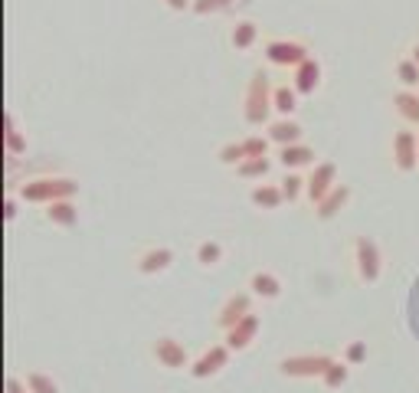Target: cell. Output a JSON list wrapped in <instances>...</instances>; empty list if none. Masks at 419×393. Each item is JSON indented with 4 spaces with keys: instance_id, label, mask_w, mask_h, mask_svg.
I'll use <instances>...</instances> for the list:
<instances>
[{
    "instance_id": "d4e9b609",
    "label": "cell",
    "mask_w": 419,
    "mask_h": 393,
    "mask_svg": "<svg viewBox=\"0 0 419 393\" xmlns=\"http://www.w3.org/2000/svg\"><path fill=\"white\" fill-rule=\"evenodd\" d=\"M397 79H400L403 82V89H413V92H416L419 89V63L416 59H400V63H397Z\"/></svg>"
},
{
    "instance_id": "1f68e13d",
    "label": "cell",
    "mask_w": 419,
    "mask_h": 393,
    "mask_svg": "<svg viewBox=\"0 0 419 393\" xmlns=\"http://www.w3.org/2000/svg\"><path fill=\"white\" fill-rule=\"evenodd\" d=\"M233 0H193V13H200V17H207V13H219V10H226Z\"/></svg>"
},
{
    "instance_id": "7c38bea8",
    "label": "cell",
    "mask_w": 419,
    "mask_h": 393,
    "mask_svg": "<svg viewBox=\"0 0 419 393\" xmlns=\"http://www.w3.org/2000/svg\"><path fill=\"white\" fill-rule=\"evenodd\" d=\"M174 262V252L167 246H151V250H144L138 259H134V269L141 272V276H157V272H167Z\"/></svg>"
},
{
    "instance_id": "5b68a950",
    "label": "cell",
    "mask_w": 419,
    "mask_h": 393,
    "mask_svg": "<svg viewBox=\"0 0 419 393\" xmlns=\"http://www.w3.org/2000/svg\"><path fill=\"white\" fill-rule=\"evenodd\" d=\"M266 59L272 66H285V69H298L305 59H311L308 46L302 39H269L266 43Z\"/></svg>"
},
{
    "instance_id": "5bb4252c",
    "label": "cell",
    "mask_w": 419,
    "mask_h": 393,
    "mask_svg": "<svg viewBox=\"0 0 419 393\" xmlns=\"http://www.w3.org/2000/svg\"><path fill=\"white\" fill-rule=\"evenodd\" d=\"M43 217H46L53 226H63V230H72L79 223V207L72 203V197L69 200H53L46 203V210H43Z\"/></svg>"
},
{
    "instance_id": "8992f818",
    "label": "cell",
    "mask_w": 419,
    "mask_h": 393,
    "mask_svg": "<svg viewBox=\"0 0 419 393\" xmlns=\"http://www.w3.org/2000/svg\"><path fill=\"white\" fill-rule=\"evenodd\" d=\"M337 187V167H334L331 161H321V164H314L311 174L305 177V197L311 207H318V203L328 197V193Z\"/></svg>"
},
{
    "instance_id": "7402d4cb",
    "label": "cell",
    "mask_w": 419,
    "mask_h": 393,
    "mask_svg": "<svg viewBox=\"0 0 419 393\" xmlns=\"http://www.w3.org/2000/svg\"><path fill=\"white\" fill-rule=\"evenodd\" d=\"M269 171H272V157H246L236 167L243 181H262V177H269Z\"/></svg>"
},
{
    "instance_id": "d590c367",
    "label": "cell",
    "mask_w": 419,
    "mask_h": 393,
    "mask_svg": "<svg viewBox=\"0 0 419 393\" xmlns=\"http://www.w3.org/2000/svg\"><path fill=\"white\" fill-rule=\"evenodd\" d=\"M4 217H7V220H13V217H17V203H13V200H7V210H4Z\"/></svg>"
},
{
    "instance_id": "cb8c5ba5",
    "label": "cell",
    "mask_w": 419,
    "mask_h": 393,
    "mask_svg": "<svg viewBox=\"0 0 419 393\" xmlns=\"http://www.w3.org/2000/svg\"><path fill=\"white\" fill-rule=\"evenodd\" d=\"M347 377H351V364H347V361H334V364L324 371L321 384L328 387V390H341V387L347 384Z\"/></svg>"
},
{
    "instance_id": "83f0119b",
    "label": "cell",
    "mask_w": 419,
    "mask_h": 393,
    "mask_svg": "<svg viewBox=\"0 0 419 393\" xmlns=\"http://www.w3.org/2000/svg\"><path fill=\"white\" fill-rule=\"evenodd\" d=\"M4 141H7V154H10V157L27 154V141H23V134L17 131V125H13V115H10V112H7V131H4Z\"/></svg>"
},
{
    "instance_id": "ba28073f",
    "label": "cell",
    "mask_w": 419,
    "mask_h": 393,
    "mask_svg": "<svg viewBox=\"0 0 419 393\" xmlns=\"http://www.w3.org/2000/svg\"><path fill=\"white\" fill-rule=\"evenodd\" d=\"M151 354H154V361H157L161 367H167V371H183V367L193 364L191 354H187V347H183L181 341L167 337V335H161L157 341H154V344H151Z\"/></svg>"
},
{
    "instance_id": "8d00e7d4",
    "label": "cell",
    "mask_w": 419,
    "mask_h": 393,
    "mask_svg": "<svg viewBox=\"0 0 419 393\" xmlns=\"http://www.w3.org/2000/svg\"><path fill=\"white\" fill-rule=\"evenodd\" d=\"M410 53H413V59H416V63H419V43H416V46L410 49Z\"/></svg>"
},
{
    "instance_id": "603a6c76",
    "label": "cell",
    "mask_w": 419,
    "mask_h": 393,
    "mask_svg": "<svg viewBox=\"0 0 419 393\" xmlns=\"http://www.w3.org/2000/svg\"><path fill=\"white\" fill-rule=\"evenodd\" d=\"M298 108V89L295 86H276V112L282 118H292Z\"/></svg>"
},
{
    "instance_id": "484cf974",
    "label": "cell",
    "mask_w": 419,
    "mask_h": 393,
    "mask_svg": "<svg viewBox=\"0 0 419 393\" xmlns=\"http://www.w3.org/2000/svg\"><path fill=\"white\" fill-rule=\"evenodd\" d=\"M197 262L207 269L219 266V262H223V246H219L217 240H203L200 246H197Z\"/></svg>"
},
{
    "instance_id": "4fadbf2b",
    "label": "cell",
    "mask_w": 419,
    "mask_h": 393,
    "mask_svg": "<svg viewBox=\"0 0 419 393\" xmlns=\"http://www.w3.org/2000/svg\"><path fill=\"white\" fill-rule=\"evenodd\" d=\"M295 76H292V86L298 89V96H314L318 86H321V63L318 59H305L298 69H292Z\"/></svg>"
},
{
    "instance_id": "8fae6325",
    "label": "cell",
    "mask_w": 419,
    "mask_h": 393,
    "mask_svg": "<svg viewBox=\"0 0 419 393\" xmlns=\"http://www.w3.org/2000/svg\"><path fill=\"white\" fill-rule=\"evenodd\" d=\"M259 328H262L259 315H246L236 328H229V331H223V335H226V337H223V344H226L229 351H246V347H252V341H256Z\"/></svg>"
},
{
    "instance_id": "836d02e7",
    "label": "cell",
    "mask_w": 419,
    "mask_h": 393,
    "mask_svg": "<svg viewBox=\"0 0 419 393\" xmlns=\"http://www.w3.org/2000/svg\"><path fill=\"white\" fill-rule=\"evenodd\" d=\"M7 393H30V387L23 380H17V377H7Z\"/></svg>"
},
{
    "instance_id": "d6a6232c",
    "label": "cell",
    "mask_w": 419,
    "mask_h": 393,
    "mask_svg": "<svg viewBox=\"0 0 419 393\" xmlns=\"http://www.w3.org/2000/svg\"><path fill=\"white\" fill-rule=\"evenodd\" d=\"M344 361L347 364H361V361H367V341H351L347 344V351H344Z\"/></svg>"
},
{
    "instance_id": "6da1fadb",
    "label": "cell",
    "mask_w": 419,
    "mask_h": 393,
    "mask_svg": "<svg viewBox=\"0 0 419 393\" xmlns=\"http://www.w3.org/2000/svg\"><path fill=\"white\" fill-rule=\"evenodd\" d=\"M276 112V89L269 82V72L256 69L249 76V86H246V98H243V118L246 125H266L269 115Z\"/></svg>"
},
{
    "instance_id": "9a60e30c",
    "label": "cell",
    "mask_w": 419,
    "mask_h": 393,
    "mask_svg": "<svg viewBox=\"0 0 419 393\" xmlns=\"http://www.w3.org/2000/svg\"><path fill=\"white\" fill-rule=\"evenodd\" d=\"M269 141L278 144V148H288V144H298L302 141V125H298L295 118H276V122H269Z\"/></svg>"
},
{
    "instance_id": "9c48e42d",
    "label": "cell",
    "mask_w": 419,
    "mask_h": 393,
    "mask_svg": "<svg viewBox=\"0 0 419 393\" xmlns=\"http://www.w3.org/2000/svg\"><path fill=\"white\" fill-rule=\"evenodd\" d=\"M246 315H252V292H233V295L219 305L217 325L223 328V331H229V328H236Z\"/></svg>"
},
{
    "instance_id": "277c9868",
    "label": "cell",
    "mask_w": 419,
    "mask_h": 393,
    "mask_svg": "<svg viewBox=\"0 0 419 393\" xmlns=\"http://www.w3.org/2000/svg\"><path fill=\"white\" fill-rule=\"evenodd\" d=\"M354 269H357V278L373 285L383 272V256H380V246L370 240V236H357L354 240Z\"/></svg>"
},
{
    "instance_id": "2e32d148",
    "label": "cell",
    "mask_w": 419,
    "mask_h": 393,
    "mask_svg": "<svg viewBox=\"0 0 419 393\" xmlns=\"http://www.w3.org/2000/svg\"><path fill=\"white\" fill-rule=\"evenodd\" d=\"M259 43V23L256 20H236L233 30H229V46L239 49V53H246Z\"/></svg>"
},
{
    "instance_id": "e0dca14e",
    "label": "cell",
    "mask_w": 419,
    "mask_h": 393,
    "mask_svg": "<svg viewBox=\"0 0 419 393\" xmlns=\"http://www.w3.org/2000/svg\"><path fill=\"white\" fill-rule=\"evenodd\" d=\"M347 200H351V187H347V183H337V187L318 203V210H314L318 213V220H334V217L347 207Z\"/></svg>"
},
{
    "instance_id": "44dd1931",
    "label": "cell",
    "mask_w": 419,
    "mask_h": 393,
    "mask_svg": "<svg viewBox=\"0 0 419 393\" xmlns=\"http://www.w3.org/2000/svg\"><path fill=\"white\" fill-rule=\"evenodd\" d=\"M393 108H397V115L406 122V125H419V92L413 89H403L393 96Z\"/></svg>"
},
{
    "instance_id": "ac0fdd59",
    "label": "cell",
    "mask_w": 419,
    "mask_h": 393,
    "mask_svg": "<svg viewBox=\"0 0 419 393\" xmlns=\"http://www.w3.org/2000/svg\"><path fill=\"white\" fill-rule=\"evenodd\" d=\"M249 200H252V207H259V210H278V207L285 203V197H282V187H278V183H256V187L249 191Z\"/></svg>"
},
{
    "instance_id": "ffe728a7",
    "label": "cell",
    "mask_w": 419,
    "mask_h": 393,
    "mask_svg": "<svg viewBox=\"0 0 419 393\" xmlns=\"http://www.w3.org/2000/svg\"><path fill=\"white\" fill-rule=\"evenodd\" d=\"M249 288H252V295L256 298H266V302H276L278 295H282V282H278L272 272H252V278H249Z\"/></svg>"
},
{
    "instance_id": "4dcf8cb0",
    "label": "cell",
    "mask_w": 419,
    "mask_h": 393,
    "mask_svg": "<svg viewBox=\"0 0 419 393\" xmlns=\"http://www.w3.org/2000/svg\"><path fill=\"white\" fill-rule=\"evenodd\" d=\"M219 161L229 164V167H239V164L246 161V148H243V141H229L219 148Z\"/></svg>"
},
{
    "instance_id": "7a4b0ae2",
    "label": "cell",
    "mask_w": 419,
    "mask_h": 393,
    "mask_svg": "<svg viewBox=\"0 0 419 393\" xmlns=\"http://www.w3.org/2000/svg\"><path fill=\"white\" fill-rule=\"evenodd\" d=\"M79 193V181L63 177V174H43V177H30L27 183H20V197L27 203H53V200H69Z\"/></svg>"
},
{
    "instance_id": "f546056e",
    "label": "cell",
    "mask_w": 419,
    "mask_h": 393,
    "mask_svg": "<svg viewBox=\"0 0 419 393\" xmlns=\"http://www.w3.org/2000/svg\"><path fill=\"white\" fill-rule=\"evenodd\" d=\"M269 134H249L243 138V148H246V157H269Z\"/></svg>"
},
{
    "instance_id": "52a82bcc",
    "label": "cell",
    "mask_w": 419,
    "mask_h": 393,
    "mask_svg": "<svg viewBox=\"0 0 419 393\" xmlns=\"http://www.w3.org/2000/svg\"><path fill=\"white\" fill-rule=\"evenodd\" d=\"M393 167L400 174H410L419 167V138L410 128H397V134H393Z\"/></svg>"
},
{
    "instance_id": "e575fe53",
    "label": "cell",
    "mask_w": 419,
    "mask_h": 393,
    "mask_svg": "<svg viewBox=\"0 0 419 393\" xmlns=\"http://www.w3.org/2000/svg\"><path fill=\"white\" fill-rule=\"evenodd\" d=\"M171 10H193V0H164Z\"/></svg>"
},
{
    "instance_id": "3957f363",
    "label": "cell",
    "mask_w": 419,
    "mask_h": 393,
    "mask_svg": "<svg viewBox=\"0 0 419 393\" xmlns=\"http://www.w3.org/2000/svg\"><path fill=\"white\" fill-rule=\"evenodd\" d=\"M334 364L331 354H292V357H282L278 361V374L282 377H292V380H311V377H318L321 380L324 371Z\"/></svg>"
},
{
    "instance_id": "f1b7e54d",
    "label": "cell",
    "mask_w": 419,
    "mask_h": 393,
    "mask_svg": "<svg viewBox=\"0 0 419 393\" xmlns=\"http://www.w3.org/2000/svg\"><path fill=\"white\" fill-rule=\"evenodd\" d=\"M27 387L30 393H59V384L49 374H39V371H30L27 374Z\"/></svg>"
},
{
    "instance_id": "4316f807",
    "label": "cell",
    "mask_w": 419,
    "mask_h": 393,
    "mask_svg": "<svg viewBox=\"0 0 419 393\" xmlns=\"http://www.w3.org/2000/svg\"><path fill=\"white\" fill-rule=\"evenodd\" d=\"M278 187H282V197H285L288 203H295L302 193H305V177L302 174H295V171H288L282 181H278Z\"/></svg>"
},
{
    "instance_id": "30bf717a",
    "label": "cell",
    "mask_w": 419,
    "mask_h": 393,
    "mask_svg": "<svg viewBox=\"0 0 419 393\" xmlns=\"http://www.w3.org/2000/svg\"><path fill=\"white\" fill-rule=\"evenodd\" d=\"M229 354H233V351H229L226 344H210L207 351H203V354L197 357V361H193L191 367H187V371H191V377H197V380L217 377L219 371H223V367L229 364Z\"/></svg>"
},
{
    "instance_id": "d6986e66",
    "label": "cell",
    "mask_w": 419,
    "mask_h": 393,
    "mask_svg": "<svg viewBox=\"0 0 419 393\" xmlns=\"http://www.w3.org/2000/svg\"><path fill=\"white\" fill-rule=\"evenodd\" d=\"M278 161H282V167L285 171H298V167H308V164H314V148H308V144H288V148H278Z\"/></svg>"
}]
</instances>
